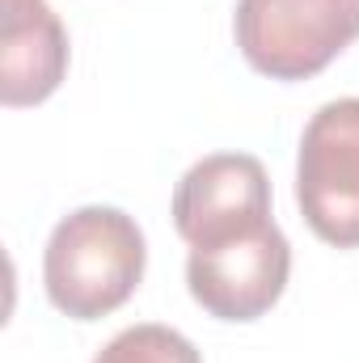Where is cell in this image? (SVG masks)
Returning a JSON list of instances; mask_svg holds the SVG:
<instances>
[{
    "label": "cell",
    "mask_w": 359,
    "mask_h": 363,
    "mask_svg": "<svg viewBox=\"0 0 359 363\" xmlns=\"http://www.w3.org/2000/svg\"><path fill=\"white\" fill-rule=\"evenodd\" d=\"M93 363H203V359H199V351L186 334L148 321V325H131V330L114 334L97 351Z\"/></svg>",
    "instance_id": "cell-7"
},
{
    "label": "cell",
    "mask_w": 359,
    "mask_h": 363,
    "mask_svg": "<svg viewBox=\"0 0 359 363\" xmlns=\"http://www.w3.org/2000/svg\"><path fill=\"white\" fill-rule=\"evenodd\" d=\"M237 47L270 81H309L359 38V0H237Z\"/></svg>",
    "instance_id": "cell-2"
},
{
    "label": "cell",
    "mask_w": 359,
    "mask_h": 363,
    "mask_svg": "<svg viewBox=\"0 0 359 363\" xmlns=\"http://www.w3.org/2000/svg\"><path fill=\"white\" fill-rule=\"evenodd\" d=\"M292 274V245L270 220L220 245H194L186 258V287L220 321H254L270 313Z\"/></svg>",
    "instance_id": "cell-4"
},
{
    "label": "cell",
    "mask_w": 359,
    "mask_h": 363,
    "mask_svg": "<svg viewBox=\"0 0 359 363\" xmlns=\"http://www.w3.org/2000/svg\"><path fill=\"white\" fill-rule=\"evenodd\" d=\"M296 203L326 245H359V97L326 101L309 118L296 161Z\"/></svg>",
    "instance_id": "cell-3"
},
{
    "label": "cell",
    "mask_w": 359,
    "mask_h": 363,
    "mask_svg": "<svg viewBox=\"0 0 359 363\" xmlns=\"http://www.w3.org/2000/svg\"><path fill=\"white\" fill-rule=\"evenodd\" d=\"M68 72V34L47 0H4L0 30V101L38 106Z\"/></svg>",
    "instance_id": "cell-6"
},
{
    "label": "cell",
    "mask_w": 359,
    "mask_h": 363,
    "mask_svg": "<svg viewBox=\"0 0 359 363\" xmlns=\"http://www.w3.org/2000/svg\"><path fill=\"white\" fill-rule=\"evenodd\" d=\"M144 233L118 207H81L51 228L43 254L47 300L72 317L97 321L131 300L144 279Z\"/></svg>",
    "instance_id": "cell-1"
},
{
    "label": "cell",
    "mask_w": 359,
    "mask_h": 363,
    "mask_svg": "<svg viewBox=\"0 0 359 363\" xmlns=\"http://www.w3.org/2000/svg\"><path fill=\"white\" fill-rule=\"evenodd\" d=\"M270 224V182L258 157L216 152L182 174L174 190V228L194 245H220Z\"/></svg>",
    "instance_id": "cell-5"
}]
</instances>
